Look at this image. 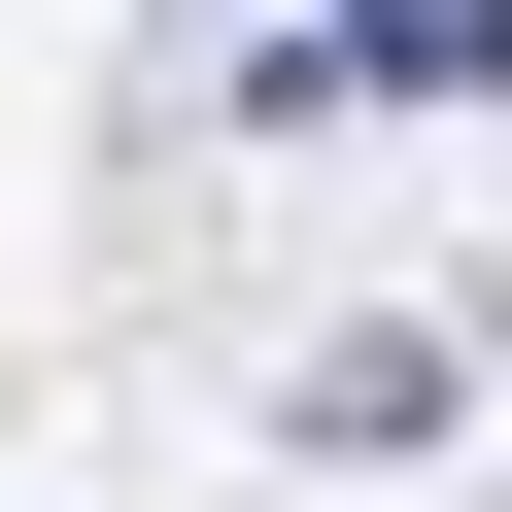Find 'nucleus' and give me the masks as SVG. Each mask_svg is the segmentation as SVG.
<instances>
[{"label":"nucleus","instance_id":"1","mask_svg":"<svg viewBox=\"0 0 512 512\" xmlns=\"http://www.w3.org/2000/svg\"><path fill=\"white\" fill-rule=\"evenodd\" d=\"M342 69H410V103H444V69H512V0H342Z\"/></svg>","mask_w":512,"mask_h":512}]
</instances>
